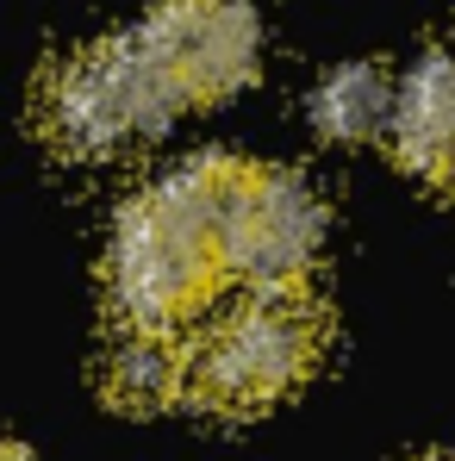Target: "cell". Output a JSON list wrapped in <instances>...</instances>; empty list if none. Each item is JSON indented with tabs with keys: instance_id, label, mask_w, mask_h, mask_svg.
Wrapping results in <instances>:
<instances>
[{
	"instance_id": "obj_1",
	"label": "cell",
	"mask_w": 455,
	"mask_h": 461,
	"mask_svg": "<svg viewBox=\"0 0 455 461\" xmlns=\"http://www.w3.org/2000/svg\"><path fill=\"white\" fill-rule=\"evenodd\" d=\"M250 156H194L150 181L113 225L106 294L132 330H181L231 281L225 225Z\"/></svg>"
},
{
	"instance_id": "obj_2",
	"label": "cell",
	"mask_w": 455,
	"mask_h": 461,
	"mask_svg": "<svg viewBox=\"0 0 455 461\" xmlns=\"http://www.w3.org/2000/svg\"><path fill=\"white\" fill-rule=\"evenodd\" d=\"M181 113H187V94L144 50L138 32L69 50L38 81V131L57 156H76V162H94V156H113L138 138H156Z\"/></svg>"
},
{
	"instance_id": "obj_3",
	"label": "cell",
	"mask_w": 455,
	"mask_h": 461,
	"mask_svg": "<svg viewBox=\"0 0 455 461\" xmlns=\"http://www.w3.org/2000/svg\"><path fill=\"white\" fill-rule=\"evenodd\" d=\"M324 343L331 312L312 287L256 294L194 343V405L219 418H256L318 375Z\"/></svg>"
},
{
	"instance_id": "obj_4",
	"label": "cell",
	"mask_w": 455,
	"mask_h": 461,
	"mask_svg": "<svg viewBox=\"0 0 455 461\" xmlns=\"http://www.w3.org/2000/svg\"><path fill=\"white\" fill-rule=\"evenodd\" d=\"M318 249H324V200L312 194V181L294 168L250 162L225 225L231 281H250L256 294L305 287Z\"/></svg>"
},
{
	"instance_id": "obj_5",
	"label": "cell",
	"mask_w": 455,
	"mask_h": 461,
	"mask_svg": "<svg viewBox=\"0 0 455 461\" xmlns=\"http://www.w3.org/2000/svg\"><path fill=\"white\" fill-rule=\"evenodd\" d=\"M132 32L175 76L187 106L225 100L237 87H250L262 69V19L250 0H162Z\"/></svg>"
},
{
	"instance_id": "obj_6",
	"label": "cell",
	"mask_w": 455,
	"mask_h": 461,
	"mask_svg": "<svg viewBox=\"0 0 455 461\" xmlns=\"http://www.w3.org/2000/svg\"><path fill=\"white\" fill-rule=\"evenodd\" d=\"M393 156L418 181L455 194V57L424 50L399 76V106H393Z\"/></svg>"
},
{
	"instance_id": "obj_7",
	"label": "cell",
	"mask_w": 455,
	"mask_h": 461,
	"mask_svg": "<svg viewBox=\"0 0 455 461\" xmlns=\"http://www.w3.org/2000/svg\"><path fill=\"white\" fill-rule=\"evenodd\" d=\"M100 393L119 411H168L175 399H194V349L175 330L119 324V337L100 362Z\"/></svg>"
},
{
	"instance_id": "obj_8",
	"label": "cell",
	"mask_w": 455,
	"mask_h": 461,
	"mask_svg": "<svg viewBox=\"0 0 455 461\" xmlns=\"http://www.w3.org/2000/svg\"><path fill=\"white\" fill-rule=\"evenodd\" d=\"M393 106H399V81L380 63H337L312 94V125L331 144H362L375 131H393Z\"/></svg>"
},
{
	"instance_id": "obj_9",
	"label": "cell",
	"mask_w": 455,
	"mask_h": 461,
	"mask_svg": "<svg viewBox=\"0 0 455 461\" xmlns=\"http://www.w3.org/2000/svg\"><path fill=\"white\" fill-rule=\"evenodd\" d=\"M6 461H32V456H25V443H13V449H6Z\"/></svg>"
},
{
	"instance_id": "obj_10",
	"label": "cell",
	"mask_w": 455,
	"mask_h": 461,
	"mask_svg": "<svg viewBox=\"0 0 455 461\" xmlns=\"http://www.w3.org/2000/svg\"><path fill=\"white\" fill-rule=\"evenodd\" d=\"M424 461H455V449H443V456H424Z\"/></svg>"
}]
</instances>
